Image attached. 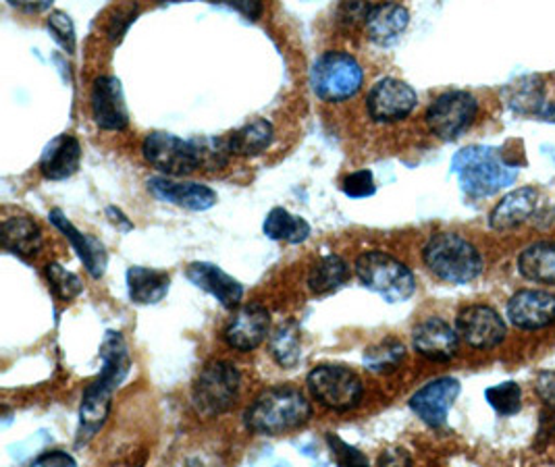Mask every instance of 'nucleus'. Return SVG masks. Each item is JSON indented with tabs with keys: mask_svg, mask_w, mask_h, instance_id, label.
Returning a JSON list of instances; mask_svg holds the SVG:
<instances>
[{
	"mask_svg": "<svg viewBox=\"0 0 555 467\" xmlns=\"http://www.w3.org/2000/svg\"><path fill=\"white\" fill-rule=\"evenodd\" d=\"M101 374L83 389L79 405L77 444L88 443L108 418L113 393L126 382L131 369L129 347L119 330H106L101 343Z\"/></svg>",
	"mask_w": 555,
	"mask_h": 467,
	"instance_id": "obj_1",
	"label": "nucleus"
},
{
	"mask_svg": "<svg viewBox=\"0 0 555 467\" xmlns=\"http://www.w3.org/2000/svg\"><path fill=\"white\" fill-rule=\"evenodd\" d=\"M312 418V405L306 394L287 385L271 387L258 394L244 414V424L254 434L278 437L298 430Z\"/></svg>",
	"mask_w": 555,
	"mask_h": 467,
	"instance_id": "obj_2",
	"label": "nucleus"
},
{
	"mask_svg": "<svg viewBox=\"0 0 555 467\" xmlns=\"http://www.w3.org/2000/svg\"><path fill=\"white\" fill-rule=\"evenodd\" d=\"M452 171L468 196L487 197L512 185L520 174V167L509 163L502 150L468 146L452 158Z\"/></svg>",
	"mask_w": 555,
	"mask_h": 467,
	"instance_id": "obj_3",
	"label": "nucleus"
},
{
	"mask_svg": "<svg viewBox=\"0 0 555 467\" xmlns=\"http://www.w3.org/2000/svg\"><path fill=\"white\" fill-rule=\"evenodd\" d=\"M423 260L439 281L466 285L482 272L479 249L457 233H435L423 249Z\"/></svg>",
	"mask_w": 555,
	"mask_h": 467,
	"instance_id": "obj_4",
	"label": "nucleus"
},
{
	"mask_svg": "<svg viewBox=\"0 0 555 467\" xmlns=\"http://www.w3.org/2000/svg\"><path fill=\"white\" fill-rule=\"evenodd\" d=\"M353 271L366 289L383 297L387 303L408 301L416 291L414 272L404 262L380 249L360 254L356 258Z\"/></svg>",
	"mask_w": 555,
	"mask_h": 467,
	"instance_id": "obj_5",
	"label": "nucleus"
},
{
	"mask_svg": "<svg viewBox=\"0 0 555 467\" xmlns=\"http://www.w3.org/2000/svg\"><path fill=\"white\" fill-rule=\"evenodd\" d=\"M364 86V69L352 52L327 50L310 69V88L317 99L337 104L353 99Z\"/></svg>",
	"mask_w": 555,
	"mask_h": 467,
	"instance_id": "obj_6",
	"label": "nucleus"
},
{
	"mask_svg": "<svg viewBox=\"0 0 555 467\" xmlns=\"http://www.w3.org/2000/svg\"><path fill=\"white\" fill-rule=\"evenodd\" d=\"M242 389V374L228 360L206 364L194 380L192 405L203 418H219L229 412Z\"/></svg>",
	"mask_w": 555,
	"mask_h": 467,
	"instance_id": "obj_7",
	"label": "nucleus"
},
{
	"mask_svg": "<svg viewBox=\"0 0 555 467\" xmlns=\"http://www.w3.org/2000/svg\"><path fill=\"white\" fill-rule=\"evenodd\" d=\"M306 387L312 399L333 412H350L364 397L362 378L348 366L337 364L317 366L306 376Z\"/></svg>",
	"mask_w": 555,
	"mask_h": 467,
	"instance_id": "obj_8",
	"label": "nucleus"
},
{
	"mask_svg": "<svg viewBox=\"0 0 555 467\" xmlns=\"http://www.w3.org/2000/svg\"><path fill=\"white\" fill-rule=\"evenodd\" d=\"M142 154L146 163L163 177H188L203 169L201 152L196 140H181L167 131H152L142 144Z\"/></svg>",
	"mask_w": 555,
	"mask_h": 467,
	"instance_id": "obj_9",
	"label": "nucleus"
},
{
	"mask_svg": "<svg viewBox=\"0 0 555 467\" xmlns=\"http://www.w3.org/2000/svg\"><path fill=\"white\" fill-rule=\"evenodd\" d=\"M479 102L464 90H452L430 102L427 125L430 131L446 142L457 140L477 119Z\"/></svg>",
	"mask_w": 555,
	"mask_h": 467,
	"instance_id": "obj_10",
	"label": "nucleus"
},
{
	"mask_svg": "<svg viewBox=\"0 0 555 467\" xmlns=\"http://www.w3.org/2000/svg\"><path fill=\"white\" fill-rule=\"evenodd\" d=\"M418 96L398 77H383L366 94V113L375 124H398L412 115Z\"/></svg>",
	"mask_w": 555,
	"mask_h": 467,
	"instance_id": "obj_11",
	"label": "nucleus"
},
{
	"mask_svg": "<svg viewBox=\"0 0 555 467\" xmlns=\"http://www.w3.org/2000/svg\"><path fill=\"white\" fill-rule=\"evenodd\" d=\"M455 333L475 349H493L505 339V322L491 306H468L455 320Z\"/></svg>",
	"mask_w": 555,
	"mask_h": 467,
	"instance_id": "obj_12",
	"label": "nucleus"
},
{
	"mask_svg": "<svg viewBox=\"0 0 555 467\" xmlns=\"http://www.w3.org/2000/svg\"><path fill=\"white\" fill-rule=\"evenodd\" d=\"M92 119L104 131H124L129 125L126 96L121 81L115 75H101L92 83L90 92Z\"/></svg>",
	"mask_w": 555,
	"mask_h": 467,
	"instance_id": "obj_13",
	"label": "nucleus"
},
{
	"mask_svg": "<svg viewBox=\"0 0 555 467\" xmlns=\"http://www.w3.org/2000/svg\"><path fill=\"white\" fill-rule=\"evenodd\" d=\"M146 187L158 202L171 204L177 208H185L192 212L210 210L219 202V196L212 187H208L204 183H196V181H177V179L160 174V177H151L146 181Z\"/></svg>",
	"mask_w": 555,
	"mask_h": 467,
	"instance_id": "obj_14",
	"label": "nucleus"
},
{
	"mask_svg": "<svg viewBox=\"0 0 555 467\" xmlns=\"http://www.w3.org/2000/svg\"><path fill=\"white\" fill-rule=\"evenodd\" d=\"M269 328H271L269 310L262 303H246V306H240L229 320L223 330V339L231 349L248 353L264 343Z\"/></svg>",
	"mask_w": 555,
	"mask_h": 467,
	"instance_id": "obj_15",
	"label": "nucleus"
},
{
	"mask_svg": "<svg viewBox=\"0 0 555 467\" xmlns=\"http://www.w3.org/2000/svg\"><path fill=\"white\" fill-rule=\"evenodd\" d=\"M460 394V382L450 376L430 380L410 397V410L430 428H443Z\"/></svg>",
	"mask_w": 555,
	"mask_h": 467,
	"instance_id": "obj_16",
	"label": "nucleus"
},
{
	"mask_svg": "<svg viewBox=\"0 0 555 467\" xmlns=\"http://www.w3.org/2000/svg\"><path fill=\"white\" fill-rule=\"evenodd\" d=\"M457 333L443 319L430 316L418 322L412 330L414 349L430 362H450L457 353Z\"/></svg>",
	"mask_w": 555,
	"mask_h": 467,
	"instance_id": "obj_17",
	"label": "nucleus"
},
{
	"mask_svg": "<svg viewBox=\"0 0 555 467\" xmlns=\"http://www.w3.org/2000/svg\"><path fill=\"white\" fill-rule=\"evenodd\" d=\"M185 276L194 287L215 297L223 308L229 310L237 308L244 297L242 283L212 262H192L185 271Z\"/></svg>",
	"mask_w": 555,
	"mask_h": 467,
	"instance_id": "obj_18",
	"label": "nucleus"
},
{
	"mask_svg": "<svg viewBox=\"0 0 555 467\" xmlns=\"http://www.w3.org/2000/svg\"><path fill=\"white\" fill-rule=\"evenodd\" d=\"M507 319L525 330L545 328L555 322V296L539 289L518 291L507 303Z\"/></svg>",
	"mask_w": 555,
	"mask_h": 467,
	"instance_id": "obj_19",
	"label": "nucleus"
},
{
	"mask_svg": "<svg viewBox=\"0 0 555 467\" xmlns=\"http://www.w3.org/2000/svg\"><path fill=\"white\" fill-rule=\"evenodd\" d=\"M408 25H410V11L400 2L371 4L364 20L366 36L377 47L398 44Z\"/></svg>",
	"mask_w": 555,
	"mask_h": 467,
	"instance_id": "obj_20",
	"label": "nucleus"
},
{
	"mask_svg": "<svg viewBox=\"0 0 555 467\" xmlns=\"http://www.w3.org/2000/svg\"><path fill=\"white\" fill-rule=\"evenodd\" d=\"M52 224L69 239V244L74 246V249L79 256V260L83 262L86 271L92 276V278H102L104 272H106V264H108V256H106V249L101 244V239H96L94 235H88V233H81L77 229L74 222L69 221L65 217V212L61 208H54L49 215Z\"/></svg>",
	"mask_w": 555,
	"mask_h": 467,
	"instance_id": "obj_21",
	"label": "nucleus"
},
{
	"mask_svg": "<svg viewBox=\"0 0 555 467\" xmlns=\"http://www.w3.org/2000/svg\"><path fill=\"white\" fill-rule=\"evenodd\" d=\"M79 165H81V144L72 133L56 135L40 156V172L49 181H65L74 177Z\"/></svg>",
	"mask_w": 555,
	"mask_h": 467,
	"instance_id": "obj_22",
	"label": "nucleus"
},
{
	"mask_svg": "<svg viewBox=\"0 0 555 467\" xmlns=\"http://www.w3.org/2000/svg\"><path fill=\"white\" fill-rule=\"evenodd\" d=\"M0 242L4 251H11L20 258H31L42 247V229L26 215L4 217L0 224Z\"/></svg>",
	"mask_w": 555,
	"mask_h": 467,
	"instance_id": "obj_23",
	"label": "nucleus"
},
{
	"mask_svg": "<svg viewBox=\"0 0 555 467\" xmlns=\"http://www.w3.org/2000/svg\"><path fill=\"white\" fill-rule=\"evenodd\" d=\"M126 278L129 299L135 306H154L163 301L171 287V276L167 272L146 267L127 269Z\"/></svg>",
	"mask_w": 555,
	"mask_h": 467,
	"instance_id": "obj_24",
	"label": "nucleus"
},
{
	"mask_svg": "<svg viewBox=\"0 0 555 467\" xmlns=\"http://www.w3.org/2000/svg\"><path fill=\"white\" fill-rule=\"evenodd\" d=\"M539 192L534 187H520L509 192L507 196L493 208L489 224L495 231H509L529 219L537 210Z\"/></svg>",
	"mask_w": 555,
	"mask_h": 467,
	"instance_id": "obj_25",
	"label": "nucleus"
},
{
	"mask_svg": "<svg viewBox=\"0 0 555 467\" xmlns=\"http://www.w3.org/2000/svg\"><path fill=\"white\" fill-rule=\"evenodd\" d=\"M225 138H228V146L233 156L253 158V156H260L271 148V144L275 142V127L271 121L258 117V119L237 127Z\"/></svg>",
	"mask_w": 555,
	"mask_h": 467,
	"instance_id": "obj_26",
	"label": "nucleus"
},
{
	"mask_svg": "<svg viewBox=\"0 0 555 467\" xmlns=\"http://www.w3.org/2000/svg\"><path fill=\"white\" fill-rule=\"evenodd\" d=\"M350 278V264L337 254H325L317 262H312L308 271V289L314 296H328L341 289Z\"/></svg>",
	"mask_w": 555,
	"mask_h": 467,
	"instance_id": "obj_27",
	"label": "nucleus"
},
{
	"mask_svg": "<svg viewBox=\"0 0 555 467\" xmlns=\"http://www.w3.org/2000/svg\"><path fill=\"white\" fill-rule=\"evenodd\" d=\"M262 233L273 242H285V244L298 246L310 237L312 229L302 217H296L289 210L278 206L267 215V219L262 222Z\"/></svg>",
	"mask_w": 555,
	"mask_h": 467,
	"instance_id": "obj_28",
	"label": "nucleus"
},
{
	"mask_svg": "<svg viewBox=\"0 0 555 467\" xmlns=\"http://www.w3.org/2000/svg\"><path fill=\"white\" fill-rule=\"evenodd\" d=\"M518 271L529 281L555 285V242L527 247L518 258Z\"/></svg>",
	"mask_w": 555,
	"mask_h": 467,
	"instance_id": "obj_29",
	"label": "nucleus"
},
{
	"mask_svg": "<svg viewBox=\"0 0 555 467\" xmlns=\"http://www.w3.org/2000/svg\"><path fill=\"white\" fill-rule=\"evenodd\" d=\"M505 102L512 111L520 115H537L541 113L543 100H545V90L543 81L537 75H527L520 77L518 81L509 83L504 92Z\"/></svg>",
	"mask_w": 555,
	"mask_h": 467,
	"instance_id": "obj_30",
	"label": "nucleus"
},
{
	"mask_svg": "<svg viewBox=\"0 0 555 467\" xmlns=\"http://www.w3.org/2000/svg\"><path fill=\"white\" fill-rule=\"evenodd\" d=\"M271 355L283 368L298 366V362L302 358V345H300V328L296 322H285L273 333Z\"/></svg>",
	"mask_w": 555,
	"mask_h": 467,
	"instance_id": "obj_31",
	"label": "nucleus"
},
{
	"mask_svg": "<svg viewBox=\"0 0 555 467\" xmlns=\"http://www.w3.org/2000/svg\"><path fill=\"white\" fill-rule=\"evenodd\" d=\"M405 347L398 339H383L364 351V366L375 374H389L404 362Z\"/></svg>",
	"mask_w": 555,
	"mask_h": 467,
	"instance_id": "obj_32",
	"label": "nucleus"
},
{
	"mask_svg": "<svg viewBox=\"0 0 555 467\" xmlns=\"http://www.w3.org/2000/svg\"><path fill=\"white\" fill-rule=\"evenodd\" d=\"M485 399L487 403L500 414V416H514L520 412L522 407V389L518 382L507 380L502 385L489 387L485 391Z\"/></svg>",
	"mask_w": 555,
	"mask_h": 467,
	"instance_id": "obj_33",
	"label": "nucleus"
},
{
	"mask_svg": "<svg viewBox=\"0 0 555 467\" xmlns=\"http://www.w3.org/2000/svg\"><path fill=\"white\" fill-rule=\"evenodd\" d=\"M47 278L51 283L54 296L63 299V301H72V299H76L83 291V285H81L79 276L74 274V272L67 271V269H63L56 262H52V264L47 267Z\"/></svg>",
	"mask_w": 555,
	"mask_h": 467,
	"instance_id": "obj_34",
	"label": "nucleus"
},
{
	"mask_svg": "<svg viewBox=\"0 0 555 467\" xmlns=\"http://www.w3.org/2000/svg\"><path fill=\"white\" fill-rule=\"evenodd\" d=\"M47 27L51 31L54 42L65 50L67 54H74L77 47L76 25L74 20L65 13V11H59L54 9L49 20H47Z\"/></svg>",
	"mask_w": 555,
	"mask_h": 467,
	"instance_id": "obj_35",
	"label": "nucleus"
},
{
	"mask_svg": "<svg viewBox=\"0 0 555 467\" xmlns=\"http://www.w3.org/2000/svg\"><path fill=\"white\" fill-rule=\"evenodd\" d=\"M327 444L331 449V455L335 457L337 467H371L369 457L358 446L346 443L341 437L328 432Z\"/></svg>",
	"mask_w": 555,
	"mask_h": 467,
	"instance_id": "obj_36",
	"label": "nucleus"
},
{
	"mask_svg": "<svg viewBox=\"0 0 555 467\" xmlns=\"http://www.w3.org/2000/svg\"><path fill=\"white\" fill-rule=\"evenodd\" d=\"M341 192L352 199H362L377 194V183L371 169H360V171L350 172L341 179Z\"/></svg>",
	"mask_w": 555,
	"mask_h": 467,
	"instance_id": "obj_37",
	"label": "nucleus"
},
{
	"mask_svg": "<svg viewBox=\"0 0 555 467\" xmlns=\"http://www.w3.org/2000/svg\"><path fill=\"white\" fill-rule=\"evenodd\" d=\"M138 13H140V7H138V4H124V7L115 9V11H113V17L108 20V25H106L108 38L119 44V42L124 40L129 25L135 22Z\"/></svg>",
	"mask_w": 555,
	"mask_h": 467,
	"instance_id": "obj_38",
	"label": "nucleus"
},
{
	"mask_svg": "<svg viewBox=\"0 0 555 467\" xmlns=\"http://www.w3.org/2000/svg\"><path fill=\"white\" fill-rule=\"evenodd\" d=\"M534 391L555 414V372H541L534 382Z\"/></svg>",
	"mask_w": 555,
	"mask_h": 467,
	"instance_id": "obj_39",
	"label": "nucleus"
},
{
	"mask_svg": "<svg viewBox=\"0 0 555 467\" xmlns=\"http://www.w3.org/2000/svg\"><path fill=\"white\" fill-rule=\"evenodd\" d=\"M377 467H412V457L402 446L387 449L380 453Z\"/></svg>",
	"mask_w": 555,
	"mask_h": 467,
	"instance_id": "obj_40",
	"label": "nucleus"
},
{
	"mask_svg": "<svg viewBox=\"0 0 555 467\" xmlns=\"http://www.w3.org/2000/svg\"><path fill=\"white\" fill-rule=\"evenodd\" d=\"M36 467H77L76 459L65 451H47L36 462Z\"/></svg>",
	"mask_w": 555,
	"mask_h": 467,
	"instance_id": "obj_41",
	"label": "nucleus"
},
{
	"mask_svg": "<svg viewBox=\"0 0 555 467\" xmlns=\"http://www.w3.org/2000/svg\"><path fill=\"white\" fill-rule=\"evenodd\" d=\"M229 9H233V11H237V13H242L244 17H248V20H253L256 22L260 15H262V11H264V7H262V2H225Z\"/></svg>",
	"mask_w": 555,
	"mask_h": 467,
	"instance_id": "obj_42",
	"label": "nucleus"
},
{
	"mask_svg": "<svg viewBox=\"0 0 555 467\" xmlns=\"http://www.w3.org/2000/svg\"><path fill=\"white\" fill-rule=\"evenodd\" d=\"M106 215H108V217H115L113 222H121V224H124V231H131V229H133V222L129 221L126 215L119 210V208H115V206H108V208H106Z\"/></svg>",
	"mask_w": 555,
	"mask_h": 467,
	"instance_id": "obj_43",
	"label": "nucleus"
},
{
	"mask_svg": "<svg viewBox=\"0 0 555 467\" xmlns=\"http://www.w3.org/2000/svg\"><path fill=\"white\" fill-rule=\"evenodd\" d=\"M13 7L22 9V11H29V13H40V11H49L51 2H40V4H31V2H13Z\"/></svg>",
	"mask_w": 555,
	"mask_h": 467,
	"instance_id": "obj_44",
	"label": "nucleus"
},
{
	"mask_svg": "<svg viewBox=\"0 0 555 467\" xmlns=\"http://www.w3.org/2000/svg\"><path fill=\"white\" fill-rule=\"evenodd\" d=\"M543 117H545L547 121H555V106H552V108H547V111L543 113Z\"/></svg>",
	"mask_w": 555,
	"mask_h": 467,
	"instance_id": "obj_45",
	"label": "nucleus"
},
{
	"mask_svg": "<svg viewBox=\"0 0 555 467\" xmlns=\"http://www.w3.org/2000/svg\"><path fill=\"white\" fill-rule=\"evenodd\" d=\"M188 467H204L203 464H201V462H198V459H190V462H188Z\"/></svg>",
	"mask_w": 555,
	"mask_h": 467,
	"instance_id": "obj_46",
	"label": "nucleus"
}]
</instances>
